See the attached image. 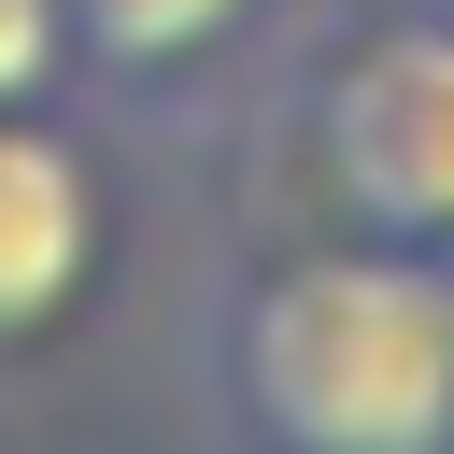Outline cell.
<instances>
[{
	"label": "cell",
	"instance_id": "obj_5",
	"mask_svg": "<svg viewBox=\"0 0 454 454\" xmlns=\"http://www.w3.org/2000/svg\"><path fill=\"white\" fill-rule=\"evenodd\" d=\"M57 71H71V0H0V114L57 99Z\"/></svg>",
	"mask_w": 454,
	"mask_h": 454
},
{
	"label": "cell",
	"instance_id": "obj_2",
	"mask_svg": "<svg viewBox=\"0 0 454 454\" xmlns=\"http://www.w3.org/2000/svg\"><path fill=\"white\" fill-rule=\"evenodd\" d=\"M312 142H326V199H340L369 241L454 255V14L369 28V43L326 71Z\"/></svg>",
	"mask_w": 454,
	"mask_h": 454
},
{
	"label": "cell",
	"instance_id": "obj_4",
	"mask_svg": "<svg viewBox=\"0 0 454 454\" xmlns=\"http://www.w3.org/2000/svg\"><path fill=\"white\" fill-rule=\"evenodd\" d=\"M255 0H71V71H199L213 43H241Z\"/></svg>",
	"mask_w": 454,
	"mask_h": 454
},
{
	"label": "cell",
	"instance_id": "obj_1",
	"mask_svg": "<svg viewBox=\"0 0 454 454\" xmlns=\"http://www.w3.org/2000/svg\"><path fill=\"white\" fill-rule=\"evenodd\" d=\"M213 397L241 454H454V255L298 241L213 312Z\"/></svg>",
	"mask_w": 454,
	"mask_h": 454
},
{
	"label": "cell",
	"instance_id": "obj_3",
	"mask_svg": "<svg viewBox=\"0 0 454 454\" xmlns=\"http://www.w3.org/2000/svg\"><path fill=\"white\" fill-rule=\"evenodd\" d=\"M85 284H99V156L43 99H14L0 114V355L43 340Z\"/></svg>",
	"mask_w": 454,
	"mask_h": 454
}]
</instances>
